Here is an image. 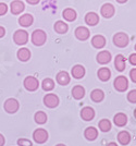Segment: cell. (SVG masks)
Returning a JSON list of instances; mask_svg holds the SVG:
<instances>
[{
	"mask_svg": "<svg viewBox=\"0 0 136 146\" xmlns=\"http://www.w3.org/2000/svg\"><path fill=\"white\" fill-rule=\"evenodd\" d=\"M118 141L121 145H127L131 142V135L127 131H121L118 134Z\"/></svg>",
	"mask_w": 136,
	"mask_h": 146,
	"instance_id": "603a6c76",
	"label": "cell"
},
{
	"mask_svg": "<svg viewBox=\"0 0 136 146\" xmlns=\"http://www.w3.org/2000/svg\"><path fill=\"white\" fill-rule=\"evenodd\" d=\"M56 146H67V145H64V144H57Z\"/></svg>",
	"mask_w": 136,
	"mask_h": 146,
	"instance_id": "b9f144b4",
	"label": "cell"
},
{
	"mask_svg": "<svg viewBox=\"0 0 136 146\" xmlns=\"http://www.w3.org/2000/svg\"><path fill=\"white\" fill-rule=\"evenodd\" d=\"M113 85L118 92H125L129 87V81L124 75H119L114 80Z\"/></svg>",
	"mask_w": 136,
	"mask_h": 146,
	"instance_id": "3957f363",
	"label": "cell"
},
{
	"mask_svg": "<svg viewBox=\"0 0 136 146\" xmlns=\"http://www.w3.org/2000/svg\"><path fill=\"white\" fill-rule=\"evenodd\" d=\"M92 45L97 49L104 48L106 46V38L102 35H96L92 38Z\"/></svg>",
	"mask_w": 136,
	"mask_h": 146,
	"instance_id": "e0dca14e",
	"label": "cell"
},
{
	"mask_svg": "<svg viewBox=\"0 0 136 146\" xmlns=\"http://www.w3.org/2000/svg\"><path fill=\"white\" fill-rule=\"evenodd\" d=\"M17 56H18V59L20 61L25 62V61H27L31 58V51H30V49L27 48H21L18 50Z\"/></svg>",
	"mask_w": 136,
	"mask_h": 146,
	"instance_id": "484cf974",
	"label": "cell"
},
{
	"mask_svg": "<svg viewBox=\"0 0 136 146\" xmlns=\"http://www.w3.org/2000/svg\"><path fill=\"white\" fill-rule=\"evenodd\" d=\"M105 98V94L101 90H94L92 93H90V99L93 100L94 103H100L102 102Z\"/></svg>",
	"mask_w": 136,
	"mask_h": 146,
	"instance_id": "d4e9b609",
	"label": "cell"
},
{
	"mask_svg": "<svg viewBox=\"0 0 136 146\" xmlns=\"http://www.w3.org/2000/svg\"><path fill=\"white\" fill-rule=\"evenodd\" d=\"M34 119H35V122L38 124H44L47 122V115L44 111H37L34 116Z\"/></svg>",
	"mask_w": 136,
	"mask_h": 146,
	"instance_id": "4dcf8cb0",
	"label": "cell"
},
{
	"mask_svg": "<svg viewBox=\"0 0 136 146\" xmlns=\"http://www.w3.org/2000/svg\"><path fill=\"white\" fill-rule=\"evenodd\" d=\"M34 22V18L33 15L30 14V13H26V14H23L21 15V18L19 19V23L21 26H24V27H28L31 26Z\"/></svg>",
	"mask_w": 136,
	"mask_h": 146,
	"instance_id": "ac0fdd59",
	"label": "cell"
},
{
	"mask_svg": "<svg viewBox=\"0 0 136 146\" xmlns=\"http://www.w3.org/2000/svg\"><path fill=\"white\" fill-rule=\"evenodd\" d=\"M70 75L67 71H60V72L57 74V82L62 86L68 85L70 83Z\"/></svg>",
	"mask_w": 136,
	"mask_h": 146,
	"instance_id": "9a60e30c",
	"label": "cell"
},
{
	"mask_svg": "<svg viewBox=\"0 0 136 146\" xmlns=\"http://www.w3.org/2000/svg\"><path fill=\"white\" fill-rule=\"evenodd\" d=\"M26 1H27L30 5H37L40 0H26Z\"/></svg>",
	"mask_w": 136,
	"mask_h": 146,
	"instance_id": "f35d334b",
	"label": "cell"
},
{
	"mask_svg": "<svg viewBox=\"0 0 136 146\" xmlns=\"http://www.w3.org/2000/svg\"><path fill=\"white\" fill-rule=\"evenodd\" d=\"M81 117L85 121H90L95 117V111L92 107H84L81 110Z\"/></svg>",
	"mask_w": 136,
	"mask_h": 146,
	"instance_id": "7c38bea8",
	"label": "cell"
},
{
	"mask_svg": "<svg viewBox=\"0 0 136 146\" xmlns=\"http://www.w3.org/2000/svg\"><path fill=\"white\" fill-rule=\"evenodd\" d=\"M42 87H43L44 91L46 92L52 91L55 88V82H53V80H51L50 78L45 79L43 81V83H42Z\"/></svg>",
	"mask_w": 136,
	"mask_h": 146,
	"instance_id": "f1b7e54d",
	"label": "cell"
},
{
	"mask_svg": "<svg viewBox=\"0 0 136 146\" xmlns=\"http://www.w3.org/2000/svg\"><path fill=\"white\" fill-rule=\"evenodd\" d=\"M44 105L48 108H56L59 105V97L56 94H47L44 97Z\"/></svg>",
	"mask_w": 136,
	"mask_h": 146,
	"instance_id": "ba28073f",
	"label": "cell"
},
{
	"mask_svg": "<svg viewBox=\"0 0 136 146\" xmlns=\"http://www.w3.org/2000/svg\"><path fill=\"white\" fill-rule=\"evenodd\" d=\"M119 3H124V2H126L127 0H117Z\"/></svg>",
	"mask_w": 136,
	"mask_h": 146,
	"instance_id": "60d3db41",
	"label": "cell"
},
{
	"mask_svg": "<svg viewBox=\"0 0 136 146\" xmlns=\"http://www.w3.org/2000/svg\"><path fill=\"white\" fill-rule=\"evenodd\" d=\"M33 140L37 144H44L48 140V132L45 129H37L33 133Z\"/></svg>",
	"mask_w": 136,
	"mask_h": 146,
	"instance_id": "277c9868",
	"label": "cell"
},
{
	"mask_svg": "<svg viewBox=\"0 0 136 146\" xmlns=\"http://www.w3.org/2000/svg\"><path fill=\"white\" fill-rule=\"evenodd\" d=\"M72 96L76 100H80L85 96V88L82 85H76L72 88Z\"/></svg>",
	"mask_w": 136,
	"mask_h": 146,
	"instance_id": "7402d4cb",
	"label": "cell"
},
{
	"mask_svg": "<svg viewBox=\"0 0 136 146\" xmlns=\"http://www.w3.org/2000/svg\"><path fill=\"white\" fill-rule=\"evenodd\" d=\"M114 67L118 71L122 72L126 68V62H125V57L123 55H117L114 59Z\"/></svg>",
	"mask_w": 136,
	"mask_h": 146,
	"instance_id": "5bb4252c",
	"label": "cell"
},
{
	"mask_svg": "<svg viewBox=\"0 0 136 146\" xmlns=\"http://www.w3.org/2000/svg\"><path fill=\"white\" fill-rule=\"evenodd\" d=\"M53 27H55V31H56L57 33H59V34H64L69 30L68 24L65 22H63V21H57Z\"/></svg>",
	"mask_w": 136,
	"mask_h": 146,
	"instance_id": "83f0119b",
	"label": "cell"
},
{
	"mask_svg": "<svg viewBox=\"0 0 136 146\" xmlns=\"http://www.w3.org/2000/svg\"><path fill=\"white\" fill-rule=\"evenodd\" d=\"M130 78L134 83H136V68L132 69L130 71Z\"/></svg>",
	"mask_w": 136,
	"mask_h": 146,
	"instance_id": "e575fe53",
	"label": "cell"
},
{
	"mask_svg": "<svg viewBox=\"0 0 136 146\" xmlns=\"http://www.w3.org/2000/svg\"><path fill=\"white\" fill-rule=\"evenodd\" d=\"M10 9H11V13L17 15V14H20L21 12L24 11L25 6L22 1H20V0H14V1L11 2V5H10Z\"/></svg>",
	"mask_w": 136,
	"mask_h": 146,
	"instance_id": "8fae6325",
	"label": "cell"
},
{
	"mask_svg": "<svg viewBox=\"0 0 136 146\" xmlns=\"http://www.w3.org/2000/svg\"><path fill=\"white\" fill-rule=\"evenodd\" d=\"M7 11H8V7H7V5L6 3H3V2H0V15L6 14Z\"/></svg>",
	"mask_w": 136,
	"mask_h": 146,
	"instance_id": "836d02e7",
	"label": "cell"
},
{
	"mask_svg": "<svg viewBox=\"0 0 136 146\" xmlns=\"http://www.w3.org/2000/svg\"><path fill=\"white\" fill-rule=\"evenodd\" d=\"M97 62L100 64H106V63H109L111 61V54L107 50H102L100 51L98 55H97Z\"/></svg>",
	"mask_w": 136,
	"mask_h": 146,
	"instance_id": "4fadbf2b",
	"label": "cell"
},
{
	"mask_svg": "<svg viewBox=\"0 0 136 146\" xmlns=\"http://www.w3.org/2000/svg\"><path fill=\"white\" fill-rule=\"evenodd\" d=\"M5 143H6V139H5V136L2 134L0 133V146H3Z\"/></svg>",
	"mask_w": 136,
	"mask_h": 146,
	"instance_id": "8d00e7d4",
	"label": "cell"
},
{
	"mask_svg": "<svg viewBox=\"0 0 136 146\" xmlns=\"http://www.w3.org/2000/svg\"><path fill=\"white\" fill-rule=\"evenodd\" d=\"M84 136L88 141H95L97 139V136H98V131H97V129L94 128V127H88L84 131Z\"/></svg>",
	"mask_w": 136,
	"mask_h": 146,
	"instance_id": "44dd1931",
	"label": "cell"
},
{
	"mask_svg": "<svg viewBox=\"0 0 136 146\" xmlns=\"http://www.w3.org/2000/svg\"><path fill=\"white\" fill-rule=\"evenodd\" d=\"M85 22H86V24L90 25V26H95L98 24L99 15L95 12H88L85 15Z\"/></svg>",
	"mask_w": 136,
	"mask_h": 146,
	"instance_id": "d6986e66",
	"label": "cell"
},
{
	"mask_svg": "<svg viewBox=\"0 0 136 146\" xmlns=\"http://www.w3.org/2000/svg\"><path fill=\"white\" fill-rule=\"evenodd\" d=\"M24 87L30 92H35L39 86V82L35 76H27L24 79Z\"/></svg>",
	"mask_w": 136,
	"mask_h": 146,
	"instance_id": "52a82bcc",
	"label": "cell"
},
{
	"mask_svg": "<svg viewBox=\"0 0 136 146\" xmlns=\"http://www.w3.org/2000/svg\"><path fill=\"white\" fill-rule=\"evenodd\" d=\"M113 122H114V124L117 127L122 128V127H124L127 123V117H126V115L122 113V112H119L113 118Z\"/></svg>",
	"mask_w": 136,
	"mask_h": 146,
	"instance_id": "ffe728a7",
	"label": "cell"
},
{
	"mask_svg": "<svg viewBox=\"0 0 136 146\" xmlns=\"http://www.w3.org/2000/svg\"><path fill=\"white\" fill-rule=\"evenodd\" d=\"M47 40V35L43 30H35L32 34V43L35 46H43Z\"/></svg>",
	"mask_w": 136,
	"mask_h": 146,
	"instance_id": "6da1fadb",
	"label": "cell"
},
{
	"mask_svg": "<svg viewBox=\"0 0 136 146\" xmlns=\"http://www.w3.org/2000/svg\"><path fill=\"white\" fill-rule=\"evenodd\" d=\"M71 73H72V76L74 79L80 80L82 78H84V75H85V68L83 66H81V64H76V66L72 68Z\"/></svg>",
	"mask_w": 136,
	"mask_h": 146,
	"instance_id": "2e32d148",
	"label": "cell"
},
{
	"mask_svg": "<svg viewBox=\"0 0 136 146\" xmlns=\"http://www.w3.org/2000/svg\"><path fill=\"white\" fill-rule=\"evenodd\" d=\"M98 127L100 129V131H102V132H109L111 130V122L109 121L108 119H102V120L99 121Z\"/></svg>",
	"mask_w": 136,
	"mask_h": 146,
	"instance_id": "f546056e",
	"label": "cell"
},
{
	"mask_svg": "<svg viewBox=\"0 0 136 146\" xmlns=\"http://www.w3.org/2000/svg\"><path fill=\"white\" fill-rule=\"evenodd\" d=\"M5 35H6V30H5L2 26H0V38L3 37Z\"/></svg>",
	"mask_w": 136,
	"mask_h": 146,
	"instance_id": "74e56055",
	"label": "cell"
},
{
	"mask_svg": "<svg viewBox=\"0 0 136 146\" xmlns=\"http://www.w3.org/2000/svg\"><path fill=\"white\" fill-rule=\"evenodd\" d=\"M129 42H130V38L127 36V34H125L123 32H120V33H117L114 36H113V43L114 45L119 47V48H124L129 45Z\"/></svg>",
	"mask_w": 136,
	"mask_h": 146,
	"instance_id": "7a4b0ae2",
	"label": "cell"
},
{
	"mask_svg": "<svg viewBox=\"0 0 136 146\" xmlns=\"http://www.w3.org/2000/svg\"><path fill=\"white\" fill-rule=\"evenodd\" d=\"M3 108L8 113H15L19 110L20 104L15 98H9L6 100V103L3 105Z\"/></svg>",
	"mask_w": 136,
	"mask_h": 146,
	"instance_id": "8992f818",
	"label": "cell"
},
{
	"mask_svg": "<svg viewBox=\"0 0 136 146\" xmlns=\"http://www.w3.org/2000/svg\"><path fill=\"white\" fill-rule=\"evenodd\" d=\"M62 17L64 18V20H67L69 22H73L76 19V12H75V10L71 9V8H67L62 12Z\"/></svg>",
	"mask_w": 136,
	"mask_h": 146,
	"instance_id": "4316f807",
	"label": "cell"
},
{
	"mask_svg": "<svg viewBox=\"0 0 136 146\" xmlns=\"http://www.w3.org/2000/svg\"><path fill=\"white\" fill-rule=\"evenodd\" d=\"M89 30L85 26H80L75 30V36L79 40H86L89 38Z\"/></svg>",
	"mask_w": 136,
	"mask_h": 146,
	"instance_id": "9c48e42d",
	"label": "cell"
},
{
	"mask_svg": "<svg viewBox=\"0 0 136 146\" xmlns=\"http://www.w3.org/2000/svg\"><path fill=\"white\" fill-rule=\"evenodd\" d=\"M135 50H136V45H135Z\"/></svg>",
	"mask_w": 136,
	"mask_h": 146,
	"instance_id": "ee69618b",
	"label": "cell"
},
{
	"mask_svg": "<svg viewBox=\"0 0 136 146\" xmlns=\"http://www.w3.org/2000/svg\"><path fill=\"white\" fill-rule=\"evenodd\" d=\"M13 40L18 45H25L28 42V33L24 30H18L13 35Z\"/></svg>",
	"mask_w": 136,
	"mask_h": 146,
	"instance_id": "5b68a950",
	"label": "cell"
},
{
	"mask_svg": "<svg viewBox=\"0 0 136 146\" xmlns=\"http://www.w3.org/2000/svg\"><path fill=\"white\" fill-rule=\"evenodd\" d=\"M129 61L132 66H136V54H132L129 58Z\"/></svg>",
	"mask_w": 136,
	"mask_h": 146,
	"instance_id": "d590c367",
	"label": "cell"
},
{
	"mask_svg": "<svg viewBox=\"0 0 136 146\" xmlns=\"http://www.w3.org/2000/svg\"><path fill=\"white\" fill-rule=\"evenodd\" d=\"M134 117H135V119H136V109L134 110Z\"/></svg>",
	"mask_w": 136,
	"mask_h": 146,
	"instance_id": "7bdbcfd3",
	"label": "cell"
},
{
	"mask_svg": "<svg viewBox=\"0 0 136 146\" xmlns=\"http://www.w3.org/2000/svg\"><path fill=\"white\" fill-rule=\"evenodd\" d=\"M18 145L19 146H33L32 141L27 140V139H19L18 140Z\"/></svg>",
	"mask_w": 136,
	"mask_h": 146,
	"instance_id": "d6a6232c",
	"label": "cell"
},
{
	"mask_svg": "<svg viewBox=\"0 0 136 146\" xmlns=\"http://www.w3.org/2000/svg\"><path fill=\"white\" fill-rule=\"evenodd\" d=\"M106 146H118L117 143H114V142H110V143H108Z\"/></svg>",
	"mask_w": 136,
	"mask_h": 146,
	"instance_id": "ab89813d",
	"label": "cell"
},
{
	"mask_svg": "<svg viewBox=\"0 0 136 146\" xmlns=\"http://www.w3.org/2000/svg\"><path fill=\"white\" fill-rule=\"evenodd\" d=\"M127 100L132 104H136V90H132L127 94Z\"/></svg>",
	"mask_w": 136,
	"mask_h": 146,
	"instance_id": "1f68e13d",
	"label": "cell"
},
{
	"mask_svg": "<svg viewBox=\"0 0 136 146\" xmlns=\"http://www.w3.org/2000/svg\"><path fill=\"white\" fill-rule=\"evenodd\" d=\"M114 12H116L114 7H113V5H111V3H105L104 6L101 7V10H100L101 15H102L104 18H107V19L113 17Z\"/></svg>",
	"mask_w": 136,
	"mask_h": 146,
	"instance_id": "30bf717a",
	"label": "cell"
},
{
	"mask_svg": "<svg viewBox=\"0 0 136 146\" xmlns=\"http://www.w3.org/2000/svg\"><path fill=\"white\" fill-rule=\"evenodd\" d=\"M99 80H101L102 82H107L111 76V71L108 68H100L97 72Z\"/></svg>",
	"mask_w": 136,
	"mask_h": 146,
	"instance_id": "cb8c5ba5",
	"label": "cell"
}]
</instances>
